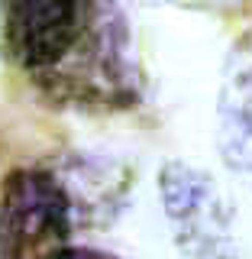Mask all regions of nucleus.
I'll return each mask as SVG.
<instances>
[{
  "mask_svg": "<svg viewBox=\"0 0 252 259\" xmlns=\"http://www.w3.org/2000/svg\"><path fill=\"white\" fill-rule=\"evenodd\" d=\"M75 224L71 191L48 168H16L0 194V259H52Z\"/></svg>",
  "mask_w": 252,
  "mask_h": 259,
  "instance_id": "1",
  "label": "nucleus"
},
{
  "mask_svg": "<svg viewBox=\"0 0 252 259\" xmlns=\"http://www.w3.org/2000/svg\"><path fill=\"white\" fill-rule=\"evenodd\" d=\"M165 217L188 259H236L233 210L214 178L184 162H168L159 175Z\"/></svg>",
  "mask_w": 252,
  "mask_h": 259,
  "instance_id": "2",
  "label": "nucleus"
},
{
  "mask_svg": "<svg viewBox=\"0 0 252 259\" xmlns=\"http://www.w3.org/2000/svg\"><path fill=\"white\" fill-rule=\"evenodd\" d=\"M87 13L84 0H4V46L20 68L45 78L78 46Z\"/></svg>",
  "mask_w": 252,
  "mask_h": 259,
  "instance_id": "3",
  "label": "nucleus"
},
{
  "mask_svg": "<svg viewBox=\"0 0 252 259\" xmlns=\"http://www.w3.org/2000/svg\"><path fill=\"white\" fill-rule=\"evenodd\" d=\"M236 59L239 65L220 94V146L230 165L252 178V46Z\"/></svg>",
  "mask_w": 252,
  "mask_h": 259,
  "instance_id": "4",
  "label": "nucleus"
},
{
  "mask_svg": "<svg viewBox=\"0 0 252 259\" xmlns=\"http://www.w3.org/2000/svg\"><path fill=\"white\" fill-rule=\"evenodd\" d=\"M52 259H117V256L100 253V249H87V246H65L62 253H55Z\"/></svg>",
  "mask_w": 252,
  "mask_h": 259,
  "instance_id": "5",
  "label": "nucleus"
}]
</instances>
